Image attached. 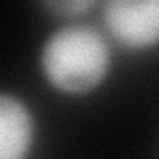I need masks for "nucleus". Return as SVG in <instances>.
<instances>
[{"label":"nucleus","instance_id":"nucleus-3","mask_svg":"<svg viewBox=\"0 0 159 159\" xmlns=\"http://www.w3.org/2000/svg\"><path fill=\"white\" fill-rule=\"evenodd\" d=\"M34 143V116L14 93L0 92V159H26Z\"/></svg>","mask_w":159,"mask_h":159},{"label":"nucleus","instance_id":"nucleus-2","mask_svg":"<svg viewBox=\"0 0 159 159\" xmlns=\"http://www.w3.org/2000/svg\"><path fill=\"white\" fill-rule=\"evenodd\" d=\"M102 18L123 48L147 50L159 44V0H109Z\"/></svg>","mask_w":159,"mask_h":159},{"label":"nucleus","instance_id":"nucleus-4","mask_svg":"<svg viewBox=\"0 0 159 159\" xmlns=\"http://www.w3.org/2000/svg\"><path fill=\"white\" fill-rule=\"evenodd\" d=\"M44 6L52 12L64 14V16H78V14H84L89 8H93L96 2H92V0H56V2H46Z\"/></svg>","mask_w":159,"mask_h":159},{"label":"nucleus","instance_id":"nucleus-1","mask_svg":"<svg viewBox=\"0 0 159 159\" xmlns=\"http://www.w3.org/2000/svg\"><path fill=\"white\" fill-rule=\"evenodd\" d=\"M111 50L106 36L92 24H68L46 38L40 50L44 80L68 96H86L107 78Z\"/></svg>","mask_w":159,"mask_h":159}]
</instances>
